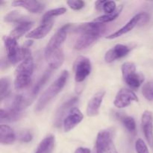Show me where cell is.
Listing matches in <instances>:
<instances>
[{"label":"cell","mask_w":153,"mask_h":153,"mask_svg":"<svg viewBox=\"0 0 153 153\" xmlns=\"http://www.w3.org/2000/svg\"><path fill=\"white\" fill-rule=\"evenodd\" d=\"M141 128L148 144L153 148V114L150 111H145L142 114Z\"/></svg>","instance_id":"11"},{"label":"cell","mask_w":153,"mask_h":153,"mask_svg":"<svg viewBox=\"0 0 153 153\" xmlns=\"http://www.w3.org/2000/svg\"><path fill=\"white\" fill-rule=\"evenodd\" d=\"M70 26H71L70 24H66V25H63L51 37L45 48L44 55L47 61L55 52L61 49V47L67 38Z\"/></svg>","instance_id":"5"},{"label":"cell","mask_w":153,"mask_h":153,"mask_svg":"<svg viewBox=\"0 0 153 153\" xmlns=\"http://www.w3.org/2000/svg\"><path fill=\"white\" fill-rule=\"evenodd\" d=\"M117 117L121 121L127 131L131 134H134L136 133V123L133 117L126 115L120 114V113H117Z\"/></svg>","instance_id":"24"},{"label":"cell","mask_w":153,"mask_h":153,"mask_svg":"<svg viewBox=\"0 0 153 153\" xmlns=\"http://www.w3.org/2000/svg\"><path fill=\"white\" fill-rule=\"evenodd\" d=\"M75 80L77 83L84 82L91 74L92 65L89 58L85 56H79L76 59L73 67Z\"/></svg>","instance_id":"8"},{"label":"cell","mask_w":153,"mask_h":153,"mask_svg":"<svg viewBox=\"0 0 153 153\" xmlns=\"http://www.w3.org/2000/svg\"><path fill=\"white\" fill-rule=\"evenodd\" d=\"M84 119L83 114L78 108L74 107L70 111L68 114L64 118L63 128L64 132H69L77 126Z\"/></svg>","instance_id":"12"},{"label":"cell","mask_w":153,"mask_h":153,"mask_svg":"<svg viewBox=\"0 0 153 153\" xmlns=\"http://www.w3.org/2000/svg\"><path fill=\"white\" fill-rule=\"evenodd\" d=\"M52 26H53V21L52 20L45 22V23H42L38 27L28 33L26 37L29 39H35V40L43 38L50 32Z\"/></svg>","instance_id":"17"},{"label":"cell","mask_w":153,"mask_h":153,"mask_svg":"<svg viewBox=\"0 0 153 153\" xmlns=\"http://www.w3.org/2000/svg\"><path fill=\"white\" fill-rule=\"evenodd\" d=\"M133 102H138V98L131 90L122 88L117 94L114 104L118 108L128 107Z\"/></svg>","instance_id":"10"},{"label":"cell","mask_w":153,"mask_h":153,"mask_svg":"<svg viewBox=\"0 0 153 153\" xmlns=\"http://www.w3.org/2000/svg\"><path fill=\"white\" fill-rule=\"evenodd\" d=\"M18 137H19V140L21 142L28 143V142H30L32 140V134L28 130H24V131H22L19 133Z\"/></svg>","instance_id":"33"},{"label":"cell","mask_w":153,"mask_h":153,"mask_svg":"<svg viewBox=\"0 0 153 153\" xmlns=\"http://www.w3.org/2000/svg\"><path fill=\"white\" fill-rule=\"evenodd\" d=\"M66 12H67V9L65 7H58V8L52 9V10H48L47 12H46L43 14L41 19V23H45V22L51 21L53 17L64 14Z\"/></svg>","instance_id":"28"},{"label":"cell","mask_w":153,"mask_h":153,"mask_svg":"<svg viewBox=\"0 0 153 153\" xmlns=\"http://www.w3.org/2000/svg\"><path fill=\"white\" fill-rule=\"evenodd\" d=\"M121 70L124 82L132 89H137L144 81L143 75L136 73V66L133 62L124 63Z\"/></svg>","instance_id":"6"},{"label":"cell","mask_w":153,"mask_h":153,"mask_svg":"<svg viewBox=\"0 0 153 153\" xmlns=\"http://www.w3.org/2000/svg\"><path fill=\"white\" fill-rule=\"evenodd\" d=\"M33 25H34V22L32 21H28V22L18 24L16 28H14V29L12 30V31L10 33V35L9 36L17 40V39L20 38L25 33L30 31L31 29V28L33 27Z\"/></svg>","instance_id":"21"},{"label":"cell","mask_w":153,"mask_h":153,"mask_svg":"<svg viewBox=\"0 0 153 153\" xmlns=\"http://www.w3.org/2000/svg\"><path fill=\"white\" fill-rule=\"evenodd\" d=\"M22 113L16 112L10 109L1 108L0 110V122L2 124L3 123H12L17 121L20 119Z\"/></svg>","instance_id":"20"},{"label":"cell","mask_w":153,"mask_h":153,"mask_svg":"<svg viewBox=\"0 0 153 153\" xmlns=\"http://www.w3.org/2000/svg\"><path fill=\"white\" fill-rule=\"evenodd\" d=\"M131 51V48L123 44H117L112 49H109L105 55V61L107 63H112L117 59L126 56Z\"/></svg>","instance_id":"15"},{"label":"cell","mask_w":153,"mask_h":153,"mask_svg":"<svg viewBox=\"0 0 153 153\" xmlns=\"http://www.w3.org/2000/svg\"><path fill=\"white\" fill-rule=\"evenodd\" d=\"M14 131L9 126L1 124L0 126V143L2 145L13 144L16 140Z\"/></svg>","instance_id":"18"},{"label":"cell","mask_w":153,"mask_h":153,"mask_svg":"<svg viewBox=\"0 0 153 153\" xmlns=\"http://www.w3.org/2000/svg\"><path fill=\"white\" fill-rule=\"evenodd\" d=\"M10 80L9 78L4 77L0 79V101L2 102L10 94Z\"/></svg>","instance_id":"27"},{"label":"cell","mask_w":153,"mask_h":153,"mask_svg":"<svg viewBox=\"0 0 153 153\" xmlns=\"http://www.w3.org/2000/svg\"><path fill=\"white\" fill-rule=\"evenodd\" d=\"M97 153H117L113 142L111 129H103L97 134L96 140Z\"/></svg>","instance_id":"7"},{"label":"cell","mask_w":153,"mask_h":153,"mask_svg":"<svg viewBox=\"0 0 153 153\" xmlns=\"http://www.w3.org/2000/svg\"><path fill=\"white\" fill-rule=\"evenodd\" d=\"M12 5L14 7H22L32 13H40L44 10L45 4L36 0H19L13 1Z\"/></svg>","instance_id":"16"},{"label":"cell","mask_w":153,"mask_h":153,"mask_svg":"<svg viewBox=\"0 0 153 153\" xmlns=\"http://www.w3.org/2000/svg\"><path fill=\"white\" fill-rule=\"evenodd\" d=\"M68 71L64 70L58 76V79L43 93V94L37 100V102L34 108V111L36 112L41 111L42 110H43L44 108L50 102L51 100H52V99L55 98L62 91L68 80Z\"/></svg>","instance_id":"2"},{"label":"cell","mask_w":153,"mask_h":153,"mask_svg":"<svg viewBox=\"0 0 153 153\" xmlns=\"http://www.w3.org/2000/svg\"><path fill=\"white\" fill-rule=\"evenodd\" d=\"M52 73V69L49 68L48 70H46L45 71V73H43V76L40 78L38 81H37V83L35 84V85L34 86L33 89L31 90V96H30V98H31V100L34 99L36 97V96L39 94V92L40 91V90L43 88L46 83L47 82V81L49 80V77L51 76V74Z\"/></svg>","instance_id":"22"},{"label":"cell","mask_w":153,"mask_h":153,"mask_svg":"<svg viewBox=\"0 0 153 153\" xmlns=\"http://www.w3.org/2000/svg\"><path fill=\"white\" fill-rule=\"evenodd\" d=\"M4 46L7 51V61L11 64H16V63L22 61L26 58L31 56V51L28 49L29 47L26 46L20 47L16 39L10 36L6 37L4 40Z\"/></svg>","instance_id":"4"},{"label":"cell","mask_w":153,"mask_h":153,"mask_svg":"<svg viewBox=\"0 0 153 153\" xmlns=\"http://www.w3.org/2000/svg\"><path fill=\"white\" fill-rule=\"evenodd\" d=\"M4 21L7 22H13V23L20 24L22 22H28L29 20V17L25 15L22 14L20 12L17 10L10 11L4 17Z\"/></svg>","instance_id":"23"},{"label":"cell","mask_w":153,"mask_h":153,"mask_svg":"<svg viewBox=\"0 0 153 153\" xmlns=\"http://www.w3.org/2000/svg\"><path fill=\"white\" fill-rule=\"evenodd\" d=\"M149 19V15L146 13H139L136 14L135 16H133L124 26L120 28L118 31H115L113 34H110V35L107 36L106 39H109V40H112V39L117 38V37H121L123 34H126L128 31H131L139 22H146V21Z\"/></svg>","instance_id":"9"},{"label":"cell","mask_w":153,"mask_h":153,"mask_svg":"<svg viewBox=\"0 0 153 153\" xmlns=\"http://www.w3.org/2000/svg\"><path fill=\"white\" fill-rule=\"evenodd\" d=\"M74 153H91V149L86 147H79L76 149Z\"/></svg>","instance_id":"35"},{"label":"cell","mask_w":153,"mask_h":153,"mask_svg":"<svg viewBox=\"0 0 153 153\" xmlns=\"http://www.w3.org/2000/svg\"><path fill=\"white\" fill-rule=\"evenodd\" d=\"M34 69V59L29 56L19 64L15 71L14 88L16 90H22L28 88L31 82Z\"/></svg>","instance_id":"3"},{"label":"cell","mask_w":153,"mask_h":153,"mask_svg":"<svg viewBox=\"0 0 153 153\" xmlns=\"http://www.w3.org/2000/svg\"><path fill=\"white\" fill-rule=\"evenodd\" d=\"M55 144V136L49 134L38 145L35 153H52Z\"/></svg>","instance_id":"19"},{"label":"cell","mask_w":153,"mask_h":153,"mask_svg":"<svg viewBox=\"0 0 153 153\" xmlns=\"http://www.w3.org/2000/svg\"><path fill=\"white\" fill-rule=\"evenodd\" d=\"M117 4L116 2L114 1H105L103 5L102 10L105 13V14L108 13H111L114 12L117 10Z\"/></svg>","instance_id":"30"},{"label":"cell","mask_w":153,"mask_h":153,"mask_svg":"<svg viewBox=\"0 0 153 153\" xmlns=\"http://www.w3.org/2000/svg\"><path fill=\"white\" fill-rule=\"evenodd\" d=\"M67 4L70 8L75 10H79L83 8L85 5V2L81 0H70L67 1Z\"/></svg>","instance_id":"32"},{"label":"cell","mask_w":153,"mask_h":153,"mask_svg":"<svg viewBox=\"0 0 153 153\" xmlns=\"http://www.w3.org/2000/svg\"><path fill=\"white\" fill-rule=\"evenodd\" d=\"M49 61V68L53 70H57L59 68L64 61V55L62 49L57 51L53 54L48 60Z\"/></svg>","instance_id":"25"},{"label":"cell","mask_w":153,"mask_h":153,"mask_svg":"<svg viewBox=\"0 0 153 153\" xmlns=\"http://www.w3.org/2000/svg\"><path fill=\"white\" fill-rule=\"evenodd\" d=\"M142 94L149 101H153V81L146 82L142 88Z\"/></svg>","instance_id":"29"},{"label":"cell","mask_w":153,"mask_h":153,"mask_svg":"<svg viewBox=\"0 0 153 153\" xmlns=\"http://www.w3.org/2000/svg\"><path fill=\"white\" fill-rule=\"evenodd\" d=\"M105 1H97L95 2V7L97 8V10L99 11H102L103 8V5H104V3Z\"/></svg>","instance_id":"34"},{"label":"cell","mask_w":153,"mask_h":153,"mask_svg":"<svg viewBox=\"0 0 153 153\" xmlns=\"http://www.w3.org/2000/svg\"><path fill=\"white\" fill-rule=\"evenodd\" d=\"M135 149L137 153H149L147 146L142 139H137L135 143Z\"/></svg>","instance_id":"31"},{"label":"cell","mask_w":153,"mask_h":153,"mask_svg":"<svg viewBox=\"0 0 153 153\" xmlns=\"http://www.w3.org/2000/svg\"><path fill=\"white\" fill-rule=\"evenodd\" d=\"M105 24L91 22L81 24L75 29L78 37L74 43L75 49L82 50L95 43L106 31Z\"/></svg>","instance_id":"1"},{"label":"cell","mask_w":153,"mask_h":153,"mask_svg":"<svg viewBox=\"0 0 153 153\" xmlns=\"http://www.w3.org/2000/svg\"><path fill=\"white\" fill-rule=\"evenodd\" d=\"M78 101L79 98L77 97H73L60 106L55 113V120H54V125L55 127H59L63 123L64 118L68 114L70 111L74 108L75 105L78 102Z\"/></svg>","instance_id":"13"},{"label":"cell","mask_w":153,"mask_h":153,"mask_svg":"<svg viewBox=\"0 0 153 153\" xmlns=\"http://www.w3.org/2000/svg\"><path fill=\"white\" fill-rule=\"evenodd\" d=\"M123 10V6H120V7H118L114 12L111 13H108V14H104L102 15V16H99V17L96 18L94 19V22H100V23H107V22H111V21L114 20L117 18L119 16V15L120 14V13L122 12Z\"/></svg>","instance_id":"26"},{"label":"cell","mask_w":153,"mask_h":153,"mask_svg":"<svg viewBox=\"0 0 153 153\" xmlns=\"http://www.w3.org/2000/svg\"><path fill=\"white\" fill-rule=\"evenodd\" d=\"M105 95V91L102 90L96 93L89 100L87 105L86 114L88 117H96L100 113V108Z\"/></svg>","instance_id":"14"}]
</instances>
